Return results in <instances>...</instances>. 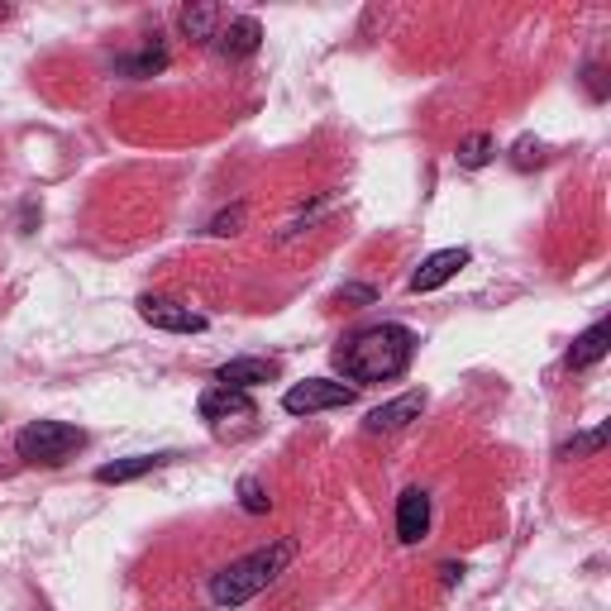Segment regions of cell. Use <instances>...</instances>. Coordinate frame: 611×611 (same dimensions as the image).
Here are the masks:
<instances>
[{"instance_id": "6", "label": "cell", "mask_w": 611, "mask_h": 611, "mask_svg": "<svg viewBox=\"0 0 611 611\" xmlns=\"http://www.w3.org/2000/svg\"><path fill=\"white\" fill-rule=\"evenodd\" d=\"M258 44H263V24L254 15H234L230 24H220V34L211 38V48L225 62H239V58H254Z\"/></svg>"}, {"instance_id": "10", "label": "cell", "mask_w": 611, "mask_h": 611, "mask_svg": "<svg viewBox=\"0 0 611 611\" xmlns=\"http://www.w3.org/2000/svg\"><path fill=\"white\" fill-rule=\"evenodd\" d=\"M459 268H468V249H439V254H431L421 268L411 272V292H415V296L439 292Z\"/></svg>"}, {"instance_id": "2", "label": "cell", "mask_w": 611, "mask_h": 611, "mask_svg": "<svg viewBox=\"0 0 611 611\" xmlns=\"http://www.w3.org/2000/svg\"><path fill=\"white\" fill-rule=\"evenodd\" d=\"M292 559H296V540H272V544H263V550L234 559L230 568H220V574L211 578L215 607H244V602H254L258 592H268L272 583L287 574Z\"/></svg>"}, {"instance_id": "4", "label": "cell", "mask_w": 611, "mask_h": 611, "mask_svg": "<svg viewBox=\"0 0 611 611\" xmlns=\"http://www.w3.org/2000/svg\"><path fill=\"white\" fill-rule=\"evenodd\" d=\"M282 407L292 415H320V411H340V407H354V387L334 383V378H306L287 387V397H282Z\"/></svg>"}, {"instance_id": "7", "label": "cell", "mask_w": 611, "mask_h": 611, "mask_svg": "<svg viewBox=\"0 0 611 611\" xmlns=\"http://www.w3.org/2000/svg\"><path fill=\"white\" fill-rule=\"evenodd\" d=\"M425 536H431V492L407 487L397 497V540L401 544H421Z\"/></svg>"}, {"instance_id": "20", "label": "cell", "mask_w": 611, "mask_h": 611, "mask_svg": "<svg viewBox=\"0 0 611 611\" xmlns=\"http://www.w3.org/2000/svg\"><path fill=\"white\" fill-rule=\"evenodd\" d=\"M512 163L516 167H530V163H544V144L540 139H521V144L512 149Z\"/></svg>"}, {"instance_id": "18", "label": "cell", "mask_w": 611, "mask_h": 611, "mask_svg": "<svg viewBox=\"0 0 611 611\" xmlns=\"http://www.w3.org/2000/svg\"><path fill=\"white\" fill-rule=\"evenodd\" d=\"M602 445H607V425H597L592 435H578L574 445H564V449H559V454H564V459H578V454H597V449H602Z\"/></svg>"}, {"instance_id": "15", "label": "cell", "mask_w": 611, "mask_h": 611, "mask_svg": "<svg viewBox=\"0 0 611 611\" xmlns=\"http://www.w3.org/2000/svg\"><path fill=\"white\" fill-rule=\"evenodd\" d=\"M177 24H181V34H187V38H197V44H211V38L220 34V10L215 5H187L177 15Z\"/></svg>"}, {"instance_id": "22", "label": "cell", "mask_w": 611, "mask_h": 611, "mask_svg": "<svg viewBox=\"0 0 611 611\" xmlns=\"http://www.w3.org/2000/svg\"><path fill=\"white\" fill-rule=\"evenodd\" d=\"M439 574H445V583H459V578H463V564H445Z\"/></svg>"}, {"instance_id": "8", "label": "cell", "mask_w": 611, "mask_h": 611, "mask_svg": "<svg viewBox=\"0 0 611 611\" xmlns=\"http://www.w3.org/2000/svg\"><path fill=\"white\" fill-rule=\"evenodd\" d=\"M278 363L272 359H254V354H244V359H230V363H220L215 368V387H234V392H249V387H263L278 378Z\"/></svg>"}, {"instance_id": "14", "label": "cell", "mask_w": 611, "mask_h": 611, "mask_svg": "<svg viewBox=\"0 0 611 611\" xmlns=\"http://www.w3.org/2000/svg\"><path fill=\"white\" fill-rule=\"evenodd\" d=\"M163 68H167V44H163L158 34H153L149 44L139 48V54L120 58V72H125V77H134V82H139V77H153V72H163Z\"/></svg>"}, {"instance_id": "16", "label": "cell", "mask_w": 611, "mask_h": 611, "mask_svg": "<svg viewBox=\"0 0 611 611\" xmlns=\"http://www.w3.org/2000/svg\"><path fill=\"white\" fill-rule=\"evenodd\" d=\"M492 158H497V139L492 134H468L463 144H459V167H487Z\"/></svg>"}, {"instance_id": "23", "label": "cell", "mask_w": 611, "mask_h": 611, "mask_svg": "<svg viewBox=\"0 0 611 611\" xmlns=\"http://www.w3.org/2000/svg\"><path fill=\"white\" fill-rule=\"evenodd\" d=\"M5 15H10V10H5V5H0V20H5Z\"/></svg>"}, {"instance_id": "17", "label": "cell", "mask_w": 611, "mask_h": 611, "mask_svg": "<svg viewBox=\"0 0 611 611\" xmlns=\"http://www.w3.org/2000/svg\"><path fill=\"white\" fill-rule=\"evenodd\" d=\"M239 506H244V512H249V516H263L268 506H272L268 487L258 483V478H244V483H239Z\"/></svg>"}, {"instance_id": "1", "label": "cell", "mask_w": 611, "mask_h": 611, "mask_svg": "<svg viewBox=\"0 0 611 611\" xmlns=\"http://www.w3.org/2000/svg\"><path fill=\"white\" fill-rule=\"evenodd\" d=\"M415 330L411 325H368V330L349 334V340L334 349V368L344 373V383L368 387V383H392L411 368L415 359Z\"/></svg>"}, {"instance_id": "9", "label": "cell", "mask_w": 611, "mask_h": 611, "mask_svg": "<svg viewBox=\"0 0 611 611\" xmlns=\"http://www.w3.org/2000/svg\"><path fill=\"white\" fill-rule=\"evenodd\" d=\"M421 411H425V392H401L397 401H387V407H373L368 421H363V431L368 435H392V431H401V425H411Z\"/></svg>"}, {"instance_id": "12", "label": "cell", "mask_w": 611, "mask_h": 611, "mask_svg": "<svg viewBox=\"0 0 611 611\" xmlns=\"http://www.w3.org/2000/svg\"><path fill=\"white\" fill-rule=\"evenodd\" d=\"M177 454H129V459H115V463H101L96 468V483H134V478H144L153 473V468H163V463H173Z\"/></svg>"}, {"instance_id": "3", "label": "cell", "mask_w": 611, "mask_h": 611, "mask_svg": "<svg viewBox=\"0 0 611 611\" xmlns=\"http://www.w3.org/2000/svg\"><path fill=\"white\" fill-rule=\"evenodd\" d=\"M82 445H86V431H77V425H68V421H34V425H24V431L15 435L20 459L24 463H44V468L68 463Z\"/></svg>"}, {"instance_id": "21", "label": "cell", "mask_w": 611, "mask_h": 611, "mask_svg": "<svg viewBox=\"0 0 611 611\" xmlns=\"http://www.w3.org/2000/svg\"><path fill=\"white\" fill-rule=\"evenodd\" d=\"M588 91H592V101H607V82L597 72V62H588Z\"/></svg>"}, {"instance_id": "11", "label": "cell", "mask_w": 611, "mask_h": 611, "mask_svg": "<svg viewBox=\"0 0 611 611\" xmlns=\"http://www.w3.org/2000/svg\"><path fill=\"white\" fill-rule=\"evenodd\" d=\"M607 349H611V320H592L588 330L574 340V349H568V368L583 373V368H592V363H602L607 359Z\"/></svg>"}, {"instance_id": "5", "label": "cell", "mask_w": 611, "mask_h": 611, "mask_svg": "<svg viewBox=\"0 0 611 611\" xmlns=\"http://www.w3.org/2000/svg\"><path fill=\"white\" fill-rule=\"evenodd\" d=\"M139 316H144L153 330H167V334H201L205 325H211L201 310L181 306L173 296H139Z\"/></svg>"}, {"instance_id": "13", "label": "cell", "mask_w": 611, "mask_h": 611, "mask_svg": "<svg viewBox=\"0 0 611 611\" xmlns=\"http://www.w3.org/2000/svg\"><path fill=\"white\" fill-rule=\"evenodd\" d=\"M197 407H201L205 421H230V415H254L249 392H234V387H205Z\"/></svg>"}, {"instance_id": "19", "label": "cell", "mask_w": 611, "mask_h": 611, "mask_svg": "<svg viewBox=\"0 0 611 611\" xmlns=\"http://www.w3.org/2000/svg\"><path fill=\"white\" fill-rule=\"evenodd\" d=\"M244 215H249V211H244V201H239V205H230V211H220L205 230H211V234H234V230L244 225Z\"/></svg>"}]
</instances>
